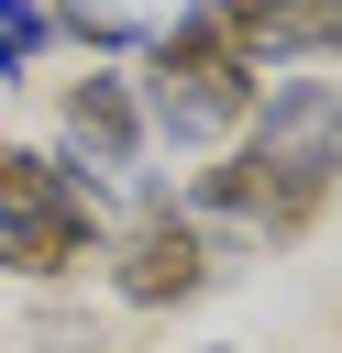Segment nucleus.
I'll list each match as a JSON object with an SVG mask.
<instances>
[{
  "mask_svg": "<svg viewBox=\"0 0 342 353\" xmlns=\"http://www.w3.org/2000/svg\"><path fill=\"white\" fill-rule=\"evenodd\" d=\"M331 176H342V88L331 77H287V88L254 99L232 154L188 188V221H243L254 243H298L331 210Z\"/></svg>",
  "mask_w": 342,
  "mask_h": 353,
  "instance_id": "1",
  "label": "nucleus"
},
{
  "mask_svg": "<svg viewBox=\"0 0 342 353\" xmlns=\"http://www.w3.org/2000/svg\"><path fill=\"white\" fill-rule=\"evenodd\" d=\"M143 132H165V143H232L243 121H254V99H265V55H243L221 22H210V0L199 11H177L165 33H143Z\"/></svg>",
  "mask_w": 342,
  "mask_h": 353,
  "instance_id": "2",
  "label": "nucleus"
},
{
  "mask_svg": "<svg viewBox=\"0 0 342 353\" xmlns=\"http://www.w3.org/2000/svg\"><path fill=\"white\" fill-rule=\"evenodd\" d=\"M199 287H210L199 221H188V210H154V221L121 243V298H132V309H177V298H199Z\"/></svg>",
  "mask_w": 342,
  "mask_h": 353,
  "instance_id": "3",
  "label": "nucleus"
},
{
  "mask_svg": "<svg viewBox=\"0 0 342 353\" xmlns=\"http://www.w3.org/2000/svg\"><path fill=\"white\" fill-rule=\"evenodd\" d=\"M132 154H143V88H132V77H88V88H66V165H88V176L110 188Z\"/></svg>",
  "mask_w": 342,
  "mask_h": 353,
  "instance_id": "4",
  "label": "nucleus"
},
{
  "mask_svg": "<svg viewBox=\"0 0 342 353\" xmlns=\"http://www.w3.org/2000/svg\"><path fill=\"white\" fill-rule=\"evenodd\" d=\"M0 265H22V276L88 265V199L66 188V199H44V210H0Z\"/></svg>",
  "mask_w": 342,
  "mask_h": 353,
  "instance_id": "5",
  "label": "nucleus"
},
{
  "mask_svg": "<svg viewBox=\"0 0 342 353\" xmlns=\"http://www.w3.org/2000/svg\"><path fill=\"white\" fill-rule=\"evenodd\" d=\"M309 11H320V0H210V22H221L243 55H265V44H276L287 22H309Z\"/></svg>",
  "mask_w": 342,
  "mask_h": 353,
  "instance_id": "6",
  "label": "nucleus"
},
{
  "mask_svg": "<svg viewBox=\"0 0 342 353\" xmlns=\"http://www.w3.org/2000/svg\"><path fill=\"white\" fill-rule=\"evenodd\" d=\"M55 22H66V33H77V44H110V55H121V44H143V33H132V22H110V11H88V0H77V11H55Z\"/></svg>",
  "mask_w": 342,
  "mask_h": 353,
  "instance_id": "7",
  "label": "nucleus"
}]
</instances>
